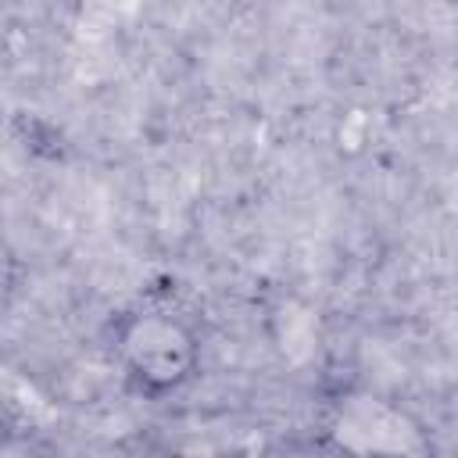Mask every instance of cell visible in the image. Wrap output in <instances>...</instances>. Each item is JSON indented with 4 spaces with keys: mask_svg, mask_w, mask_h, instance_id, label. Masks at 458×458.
<instances>
[{
    "mask_svg": "<svg viewBox=\"0 0 458 458\" xmlns=\"http://www.w3.org/2000/svg\"><path fill=\"white\" fill-rule=\"evenodd\" d=\"M118 358L147 394H172L200 365L197 333L172 311H136L118 326Z\"/></svg>",
    "mask_w": 458,
    "mask_h": 458,
    "instance_id": "obj_1",
    "label": "cell"
}]
</instances>
